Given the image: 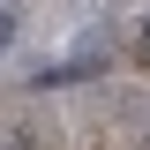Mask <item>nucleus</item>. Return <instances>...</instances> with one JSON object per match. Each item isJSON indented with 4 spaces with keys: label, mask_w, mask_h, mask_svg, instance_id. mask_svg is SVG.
Here are the masks:
<instances>
[{
    "label": "nucleus",
    "mask_w": 150,
    "mask_h": 150,
    "mask_svg": "<svg viewBox=\"0 0 150 150\" xmlns=\"http://www.w3.org/2000/svg\"><path fill=\"white\" fill-rule=\"evenodd\" d=\"M15 45V8H0V53Z\"/></svg>",
    "instance_id": "nucleus-2"
},
{
    "label": "nucleus",
    "mask_w": 150,
    "mask_h": 150,
    "mask_svg": "<svg viewBox=\"0 0 150 150\" xmlns=\"http://www.w3.org/2000/svg\"><path fill=\"white\" fill-rule=\"evenodd\" d=\"M105 68H112V53H105V45H90V53H75V60H60V68H45L30 90H68V83H98Z\"/></svg>",
    "instance_id": "nucleus-1"
},
{
    "label": "nucleus",
    "mask_w": 150,
    "mask_h": 150,
    "mask_svg": "<svg viewBox=\"0 0 150 150\" xmlns=\"http://www.w3.org/2000/svg\"><path fill=\"white\" fill-rule=\"evenodd\" d=\"M143 60H150V23H143Z\"/></svg>",
    "instance_id": "nucleus-3"
}]
</instances>
